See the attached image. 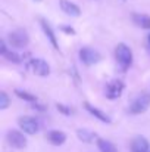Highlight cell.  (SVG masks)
Listing matches in <instances>:
<instances>
[{
  "instance_id": "6da1fadb",
  "label": "cell",
  "mask_w": 150,
  "mask_h": 152,
  "mask_svg": "<svg viewBox=\"0 0 150 152\" xmlns=\"http://www.w3.org/2000/svg\"><path fill=\"white\" fill-rule=\"evenodd\" d=\"M115 58H116L118 64L121 65V68L125 71L133 64V50L125 43H119L115 49Z\"/></svg>"
},
{
  "instance_id": "7a4b0ae2",
  "label": "cell",
  "mask_w": 150,
  "mask_h": 152,
  "mask_svg": "<svg viewBox=\"0 0 150 152\" xmlns=\"http://www.w3.org/2000/svg\"><path fill=\"white\" fill-rule=\"evenodd\" d=\"M149 106H150V95H147V93H140V95H137V96L133 99V102H131V105H130V112H131L133 115H138V114L146 112Z\"/></svg>"
},
{
  "instance_id": "3957f363",
  "label": "cell",
  "mask_w": 150,
  "mask_h": 152,
  "mask_svg": "<svg viewBox=\"0 0 150 152\" xmlns=\"http://www.w3.org/2000/svg\"><path fill=\"white\" fill-rule=\"evenodd\" d=\"M7 40H9V43L13 46V48H18V49H22V48H25L28 43H30V37H28V34H27V31L25 30H15V31H12V33H9V36H7Z\"/></svg>"
},
{
  "instance_id": "277c9868",
  "label": "cell",
  "mask_w": 150,
  "mask_h": 152,
  "mask_svg": "<svg viewBox=\"0 0 150 152\" xmlns=\"http://www.w3.org/2000/svg\"><path fill=\"white\" fill-rule=\"evenodd\" d=\"M124 89H125V84L121 80H112L107 83L104 89V95L107 99H118L124 93Z\"/></svg>"
},
{
  "instance_id": "5b68a950",
  "label": "cell",
  "mask_w": 150,
  "mask_h": 152,
  "mask_svg": "<svg viewBox=\"0 0 150 152\" xmlns=\"http://www.w3.org/2000/svg\"><path fill=\"white\" fill-rule=\"evenodd\" d=\"M6 140L10 146L16 148V149H24L27 146V137L24 136V133L18 132V130H9L6 134Z\"/></svg>"
},
{
  "instance_id": "8992f818",
  "label": "cell",
  "mask_w": 150,
  "mask_h": 152,
  "mask_svg": "<svg viewBox=\"0 0 150 152\" xmlns=\"http://www.w3.org/2000/svg\"><path fill=\"white\" fill-rule=\"evenodd\" d=\"M18 124L27 134H36L40 130V123L34 117H21L18 120Z\"/></svg>"
},
{
  "instance_id": "52a82bcc",
  "label": "cell",
  "mask_w": 150,
  "mask_h": 152,
  "mask_svg": "<svg viewBox=\"0 0 150 152\" xmlns=\"http://www.w3.org/2000/svg\"><path fill=\"white\" fill-rule=\"evenodd\" d=\"M28 68L36 74V75H40V77H47L50 74V66L49 64L43 59H38V58H34L28 62Z\"/></svg>"
},
{
  "instance_id": "ba28073f",
  "label": "cell",
  "mask_w": 150,
  "mask_h": 152,
  "mask_svg": "<svg viewBox=\"0 0 150 152\" xmlns=\"http://www.w3.org/2000/svg\"><path fill=\"white\" fill-rule=\"evenodd\" d=\"M100 53L91 48H83L80 49V59L84 65H94L100 61Z\"/></svg>"
},
{
  "instance_id": "9c48e42d",
  "label": "cell",
  "mask_w": 150,
  "mask_h": 152,
  "mask_svg": "<svg viewBox=\"0 0 150 152\" xmlns=\"http://www.w3.org/2000/svg\"><path fill=\"white\" fill-rule=\"evenodd\" d=\"M150 149V145H149V140L143 136H137L133 139L131 142V151L133 152H149Z\"/></svg>"
},
{
  "instance_id": "30bf717a",
  "label": "cell",
  "mask_w": 150,
  "mask_h": 152,
  "mask_svg": "<svg viewBox=\"0 0 150 152\" xmlns=\"http://www.w3.org/2000/svg\"><path fill=\"white\" fill-rule=\"evenodd\" d=\"M84 106H86V109L93 115V117H96L97 120H100L101 123H106V124H109V123H112V120H110V117L107 115V114H104L103 111H100L99 108H96V106H93V105H90L88 102H86L84 103Z\"/></svg>"
},
{
  "instance_id": "8fae6325",
  "label": "cell",
  "mask_w": 150,
  "mask_h": 152,
  "mask_svg": "<svg viewBox=\"0 0 150 152\" xmlns=\"http://www.w3.org/2000/svg\"><path fill=\"white\" fill-rule=\"evenodd\" d=\"M60 9L69 16H80L81 15V9L69 0H60Z\"/></svg>"
},
{
  "instance_id": "7c38bea8",
  "label": "cell",
  "mask_w": 150,
  "mask_h": 152,
  "mask_svg": "<svg viewBox=\"0 0 150 152\" xmlns=\"http://www.w3.org/2000/svg\"><path fill=\"white\" fill-rule=\"evenodd\" d=\"M47 140H49L51 145L54 146H59V145H63L65 140H66V134L60 130H50L47 133Z\"/></svg>"
},
{
  "instance_id": "4fadbf2b",
  "label": "cell",
  "mask_w": 150,
  "mask_h": 152,
  "mask_svg": "<svg viewBox=\"0 0 150 152\" xmlns=\"http://www.w3.org/2000/svg\"><path fill=\"white\" fill-rule=\"evenodd\" d=\"M40 24H41V28H43V31H44L46 37L49 39L50 45H51L54 49H59V45H57V40H56L54 31H53V28L50 27V24L46 21V19H40Z\"/></svg>"
},
{
  "instance_id": "5bb4252c",
  "label": "cell",
  "mask_w": 150,
  "mask_h": 152,
  "mask_svg": "<svg viewBox=\"0 0 150 152\" xmlns=\"http://www.w3.org/2000/svg\"><path fill=\"white\" fill-rule=\"evenodd\" d=\"M133 21L136 25L144 28V30H150V16L146 13H134L133 15Z\"/></svg>"
},
{
  "instance_id": "9a60e30c",
  "label": "cell",
  "mask_w": 150,
  "mask_h": 152,
  "mask_svg": "<svg viewBox=\"0 0 150 152\" xmlns=\"http://www.w3.org/2000/svg\"><path fill=\"white\" fill-rule=\"evenodd\" d=\"M77 136H78L80 140L87 142V143H91V142H94V139H96V134H94L93 132L87 130V129H80V130H77Z\"/></svg>"
},
{
  "instance_id": "2e32d148",
  "label": "cell",
  "mask_w": 150,
  "mask_h": 152,
  "mask_svg": "<svg viewBox=\"0 0 150 152\" xmlns=\"http://www.w3.org/2000/svg\"><path fill=\"white\" fill-rule=\"evenodd\" d=\"M97 148L100 152H118L116 146L106 139H97Z\"/></svg>"
},
{
  "instance_id": "e0dca14e",
  "label": "cell",
  "mask_w": 150,
  "mask_h": 152,
  "mask_svg": "<svg viewBox=\"0 0 150 152\" xmlns=\"http://www.w3.org/2000/svg\"><path fill=\"white\" fill-rule=\"evenodd\" d=\"M15 95H16L19 99H24V101L31 102V103L37 101L36 95H31V93H28V92H24V90H19V89H16V90H15Z\"/></svg>"
},
{
  "instance_id": "ac0fdd59",
  "label": "cell",
  "mask_w": 150,
  "mask_h": 152,
  "mask_svg": "<svg viewBox=\"0 0 150 152\" xmlns=\"http://www.w3.org/2000/svg\"><path fill=\"white\" fill-rule=\"evenodd\" d=\"M9 105H10L9 96H7L4 92H1V93H0V109H6Z\"/></svg>"
},
{
  "instance_id": "d6986e66",
  "label": "cell",
  "mask_w": 150,
  "mask_h": 152,
  "mask_svg": "<svg viewBox=\"0 0 150 152\" xmlns=\"http://www.w3.org/2000/svg\"><path fill=\"white\" fill-rule=\"evenodd\" d=\"M3 56H4L6 59H9V61L15 62V64H18V62L21 61V56H18V53H15V52H6Z\"/></svg>"
},
{
  "instance_id": "ffe728a7",
  "label": "cell",
  "mask_w": 150,
  "mask_h": 152,
  "mask_svg": "<svg viewBox=\"0 0 150 152\" xmlns=\"http://www.w3.org/2000/svg\"><path fill=\"white\" fill-rule=\"evenodd\" d=\"M56 108L63 114V115H72V109L71 108H68V106H65V105H60V103H57L56 105Z\"/></svg>"
},
{
  "instance_id": "44dd1931",
  "label": "cell",
  "mask_w": 150,
  "mask_h": 152,
  "mask_svg": "<svg viewBox=\"0 0 150 152\" xmlns=\"http://www.w3.org/2000/svg\"><path fill=\"white\" fill-rule=\"evenodd\" d=\"M60 30H63V31H65L66 34H71V36H74V34H75V30H74L72 27H66V25H62V27H60Z\"/></svg>"
},
{
  "instance_id": "7402d4cb",
  "label": "cell",
  "mask_w": 150,
  "mask_h": 152,
  "mask_svg": "<svg viewBox=\"0 0 150 152\" xmlns=\"http://www.w3.org/2000/svg\"><path fill=\"white\" fill-rule=\"evenodd\" d=\"M6 52H7V49H6V43L1 40V42H0V53H1V55H4Z\"/></svg>"
},
{
  "instance_id": "603a6c76",
  "label": "cell",
  "mask_w": 150,
  "mask_h": 152,
  "mask_svg": "<svg viewBox=\"0 0 150 152\" xmlns=\"http://www.w3.org/2000/svg\"><path fill=\"white\" fill-rule=\"evenodd\" d=\"M34 1H41V0H34Z\"/></svg>"
},
{
  "instance_id": "cb8c5ba5",
  "label": "cell",
  "mask_w": 150,
  "mask_h": 152,
  "mask_svg": "<svg viewBox=\"0 0 150 152\" xmlns=\"http://www.w3.org/2000/svg\"><path fill=\"white\" fill-rule=\"evenodd\" d=\"M149 45H150V36H149Z\"/></svg>"
}]
</instances>
